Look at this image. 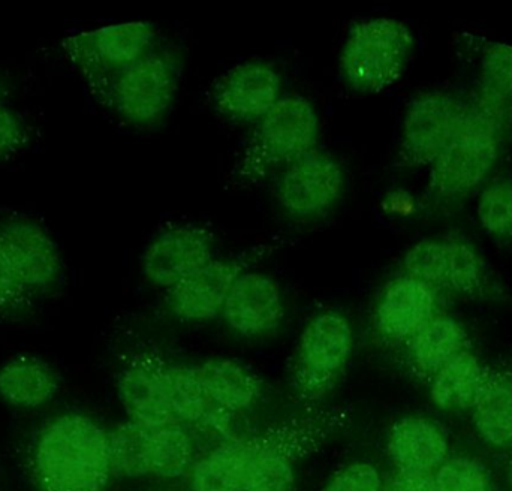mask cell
Returning a JSON list of instances; mask_svg holds the SVG:
<instances>
[{"label":"cell","instance_id":"cell-1","mask_svg":"<svg viewBox=\"0 0 512 491\" xmlns=\"http://www.w3.org/2000/svg\"><path fill=\"white\" fill-rule=\"evenodd\" d=\"M343 408L307 409L251 436L219 444L195 463L192 491H294L297 465L348 429Z\"/></svg>","mask_w":512,"mask_h":491},{"label":"cell","instance_id":"cell-2","mask_svg":"<svg viewBox=\"0 0 512 491\" xmlns=\"http://www.w3.org/2000/svg\"><path fill=\"white\" fill-rule=\"evenodd\" d=\"M512 131V102L481 86L447 149L433 162L430 194L453 203L474 194L498 165Z\"/></svg>","mask_w":512,"mask_h":491},{"label":"cell","instance_id":"cell-3","mask_svg":"<svg viewBox=\"0 0 512 491\" xmlns=\"http://www.w3.org/2000/svg\"><path fill=\"white\" fill-rule=\"evenodd\" d=\"M35 491H105L113 475L110 432L80 412L48 421L30 445Z\"/></svg>","mask_w":512,"mask_h":491},{"label":"cell","instance_id":"cell-4","mask_svg":"<svg viewBox=\"0 0 512 491\" xmlns=\"http://www.w3.org/2000/svg\"><path fill=\"white\" fill-rule=\"evenodd\" d=\"M318 137L319 117L312 102L303 96H283L259 120L237 164L236 179L245 185L262 182L315 149Z\"/></svg>","mask_w":512,"mask_h":491},{"label":"cell","instance_id":"cell-5","mask_svg":"<svg viewBox=\"0 0 512 491\" xmlns=\"http://www.w3.org/2000/svg\"><path fill=\"white\" fill-rule=\"evenodd\" d=\"M414 47V35L402 21H357L340 54L343 80L355 92H382L400 80L411 62Z\"/></svg>","mask_w":512,"mask_h":491},{"label":"cell","instance_id":"cell-6","mask_svg":"<svg viewBox=\"0 0 512 491\" xmlns=\"http://www.w3.org/2000/svg\"><path fill=\"white\" fill-rule=\"evenodd\" d=\"M114 477L179 480L191 475L197 450L185 424L149 427L126 421L110 432Z\"/></svg>","mask_w":512,"mask_h":491},{"label":"cell","instance_id":"cell-7","mask_svg":"<svg viewBox=\"0 0 512 491\" xmlns=\"http://www.w3.org/2000/svg\"><path fill=\"white\" fill-rule=\"evenodd\" d=\"M354 330L337 310L310 319L301 333L291 367V387L300 402L319 405L339 384L351 360Z\"/></svg>","mask_w":512,"mask_h":491},{"label":"cell","instance_id":"cell-8","mask_svg":"<svg viewBox=\"0 0 512 491\" xmlns=\"http://www.w3.org/2000/svg\"><path fill=\"white\" fill-rule=\"evenodd\" d=\"M179 83V59L171 51L155 48L117 75L105 95L126 123L149 128L170 113Z\"/></svg>","mask_w":512,"mask_h":491},{"label":"cell","instance_id":"cell-9","mask_svg":"<svg viewBox=\"0 0 512 491\" xmlns=\"http://www.w3.org/2000/svg\"><path fill=\"white\" fill-rule=\"evenodd\" d=\"M403 274L430 288L462 297H478L489 285V267L465 240L438 237L417 243L403 259Z\"/></svg>","mask_w":512,"mask_h":491},{"label":"cell","instance_id":"cell-10","mask_svg":"<svg viewBox=\"0 0 512 491\" xmlns=\"http://www.w3.org/2000/svg\"><path fill=\"white\" fill-rule=\"evenodd\" d=\"M156 32L150 23L114 24L69 39V56L102 92L126 68L155 50Z\"/></svg>","mask_w":512,"mask_h":491},{"label":"cell","instance_id":"cell-11","mask_svg":"<svg viewBox=\"0 0 512 491\" xmlns=\"http://www.w3.org/2000/svg\"><path fill=\"white\" fill-rule=\"evenodd\" d=\"M174 364L140 352L129 357L117 378V394L129 421L159 427L182 424L174 393Z\"/></svg>","mask_w":512,"mask_h":491},{"label":"cell","instance_id":"cell-12","mask_svg":"<svg viewBox=\"0 0 512 491\" xmlns=\"http://www.w3.org/2000/svg\"><path fill=\"white\" fill-rule=\"evenodd\" d=\"M345 185V171L339 161L313 149L283 168L277 201L289 218L310 221L336 206Z\"/></svg>","mask_w":512,"mask_h":491},{"label":"cell","instance_id":"cell-13","mask_svg":"<svg viewBox=\"0 0 512 491\" xmlns=\"http://www.w3.org/2000/svg\"><path fill=\"white\" fill-rule=\"evenodd\" d=\"M466 102L445 92L415 98L403 120L400 161L406 167H432L447 149L465 117Z\"/></svg>","mask_w":512,"mask_h":491},{"label":"cell","instance_id":"cell-14","mask_svg":"<svg viewBox=\"0 0 512 491\" xmlns=\"http://www.w3.org/2000/svg\"><path fill=\"white\" fill-rule=\"evenodd\" d=\"M441 313L438 291L408 274H400L379 295L373 328L385 342L406 345Z\"/></svg>","mask_w":512,"mask_h":491},{"label":"cell","instance_id":"cell-15","mask_svg":"<svg viewBox=\"0 0 512 491\" xmlns=\"http://www.w3.org/2000/svg\"><path fill=\"white\" fill-rule=\"evenodd\" d=\"M215 240L206 228L176 225L155 237L143 256V273L156 288H176L213 258Z\"/></svg>","mask_w":512,"mask_h":491},{"label":"cell","instance_id":"cell-16","mask_svg":"<svg viewBox=\"0 0 512 491\" xmlns=\"http://www.w3.org/2000/svg\"><path fill=\"white\" fill-rule=\"evenodd\" d=\"M282 86V77L270 63H242L218 81L213 104L234 122H259L283 98Z\"/></svg>","mask_w":512,"mask_h":491},{"label":"cell","instance_id":"cell-17","mask_svg":"<svg viewBox=\"0 0 512 491\" xmlns=\"http://www.w3.org/2000/svg\"><path fill=\"white\" fill-rule=\"evenodd\" d=\"M283 315L282 291L276 280L258 271H243L228 294L221 316L239 336L261 339L276 333Z\"/></svg>","mask_w":512,"mask_h":491},{"label":"cell","instance_id":"cell-18","mask_svg":"<svg viewBox=\"0 0 512 491\" xmlns=\"http://www.w3.org/2000/svg\"><path fill=\"white\" fill-rule=\"evenodd\" d=\"M0 247L18 282L27 291L50 288L59 277V249L35 222L12 219L0 225Z\"/></svg>","mask_w":512,"mask_h":491},{"label":"cell","instance_id":"cell-19","mask_svg":"<svg viewBox=\"0 0 512 491\" xmlns=\"http://www.w3.org/2000/svg\"><path fill=\"white\" fill-rule=\"evenodd\" d=\"M245 271L242 259H212L197 273L168 291V306L183 322L201 324L222 315L237 277Z\"/></svg>","mask_w":512,"mask_h":491},{"label":"cell","instance_id":"cell-20","mask_svg":"<svg viewBox=\"0 0 512 491\" xmlns=\"http://www.w3.org/2000/svg\"><path fill=\"white\" fill-rule=\"evenodd\" d=\"M387 454L394 472L433 477L451 457L450 438L430 418L403 417L388 432Z\"/></svg>","mask_w":512,"mask_h":491},{"label":"cell","instance_id":"cell-21","mask_svg":"<svg viewBox=\"0 0 512 491\" xmlns=\"http://www.w3.org/2000/svg\"><path fill=\"white\" fill-rule=\"evenodd\" d=\"M192 370L231 439L236 438L234 424L258 405L264 394L262 382L248 367L225 358L204 361Z\"/></svg>","mask_w":512,"mask_h":491},{"label":"cell","instance_id":"cell-22","mask_svg":"<svg viewBox=\"0 0 512 491\" xmlns=\"http://www.w3.org/2000/svg\"><path fill=\"white\" fill-rule=\"evenodd\" d=\"M405 348L412 372L429 382L451 361L471 351L472 342L462 322L441 313L412 337Z\"/></svg>","mask_w":512,"mask_h":491},{"label":"cell","instance_id":"cell-23","mask_svg":"<svg viewBox=\"0 0 512 491\" xmlns=\"http://www.w3.org/2000/svg\"><path fill=\"white\" fill-rule=\"evenodd\" d=\"M490 372L492 370L471 349L427 382L430 400L439 411L447 414L471 412Z\"/></svg>","mask_w":512,"mask_h":491},{"label":"cell","instance_id":"cell-24","mask_svg":"<svg viewBox=\"0 0 512 491\" xmlns=\"http://www.w3.org/2000/svg\"><path fill=\"white\" fill-rule=\"evenodd\" d=\"M471 415L484 444L496 450L512 448V372H490Z\"/></svg>","mask_w":512,"mask_h":491},{"label":"cell","instance_id":"cell-25","mask_svg":"<svg viewBox=\"0 0 512 491\" xmlns=\"http://www.w3.org/2000/svg\"><path fill=\"white\" fill-rule=\"evenodd\" d=\"M59 387L57 373L38 358H14L0 369V399L14 408H41L56 397Z\"/></svg>","mask_w":512,"mask_h":491},{"label":"cell","instance_id":"cell-26","mask_svg":"<svg viewBox=\"0 0 512 491\" xmlns=\"http://www.w3.org/2000/svg\"><path fill=\"white\" fill-rule=\"evenodd\" d=\"M481 227L489 236L512 240V180L496 179L481 192L477 206Z\"/></svg>","mask_w":512,"mask_h":491},{"label":"cell","instance_id":"cell-27","mask_svg":"<svg viewBox=\"0 0 512 491\" xmlns=\"http://www.w3.org/2000/svg\"><path fill=\"white\" fill-rule=\"evenodd\" d=\"M435 491H495L492 474L481 460L451 456L433 474Z\"/></svg>","mask_w":512,"mask_h":491},{"label":"cell","instance_id":"cell-28","mask_svg":"<svg viewBox=\"0 0 512 491\" xmlns=\"http://www.w3.org/2000/svg\"><path fill=\"white\" fill-rule=\"evenodd\" d=\"M483 86L512 102V45H487L483 54Z\"/></svg>","mask_w":512,"mask_h":491},{"label":"cell","instance_id":"cell-29","mask_svg":"<svg viewBox=\"0 0 512 491\" xmlns=\"http://www.w3.org/2000/svg\"><path fill=\"white\" fill-rule=\"evenodd\" d=\"M384 481L375 466L357 462L339 469L322 491H384Z\"/></svg>","mask_w":512,"mask_h":491},{"label":"cell","instance_id":"cell-30","mask_svg":"<svg viewBox=\"0 0 512 491\" xmlns=\"http://www.w3.org/2000/svg\"><path fill=\"white\" fill-rule=\"evenodd\" d=\"M30 292L18 282L15 274L12 273L5 253L0 247V313L14 312L26 304Z\"/></svg>","mask_w":512,"mask_h":491},{"label":"cell","instance_id":"cell-31","mask_svg":"<svg viewBox=\"0 0 512 491\" xmlns=\"http://www.w3.org/2000/svg\"><path fill=\"white\" fill-rule=\"evenodd\" d=\"M23 141V123L11 108L0 102V158L20 149Z\"/></svg>","mask_w":512,"mask_h":491},{"label":"cell","instance_id":"cell-32","mask_svg":"<svg viewBox=\"0 0 512 491\" xmlns=\"http://www.w3.org/2000/svg\"><path fill=\"white\" fill-rule=\"evenodd\" d=\"M384 491H435V484L433 477L394 472L387 481H384Z\"/></svg>","mask_w":512,"mask_h":491},{"label":"cell","instance_id":"cell-33","mask_svg":"<svg viewBox=\"0 0 512 491\" xmlns=\"http://www.w3.org/2000/svg\"><path fill=\"white\" fill-rule=\"evenodd\" d=\"M505 478H507L508 486L512 490V448L508 450L507 462H505Z\"/></svg>","mask_w":512,"mask_h":491},{"label":"cell","instance_id":"cell-34","mask_svg":"<svg viewBox=\"0 0 512 491\" xmlns=\"http://www.w3.org/2000/svg\"><path fill=\"white\" fill-rule=\"evenodd\" d=\"M0 102H2V101H0Z\"/></svg>","mask_w":512,"mask_h":491}]
</instances>
